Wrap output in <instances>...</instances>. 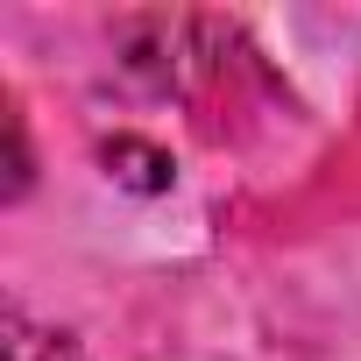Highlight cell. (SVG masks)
<instances>
[{"instance_id": "1", "label": "cell", "mask_w": 361, "mask_h": 361, "mask_svg": "<svg viewBox=\"0 0 361 361\" xmlns=\"http://www.w3.org/2000/svg\"><path fill=\"white\" fill-rule=\"evenodd\" d=\"M99 163H106V177H121L128 192H170V177H177V163L156 142H135V135H114L99 149Z\"/></svg>"}, {"instance_id": "2", "label": "cell", "mask_w": 361, "mask_h": 361, "mask_svg": "<svg viewBox=\"0 0 361 361\" xmlns=\"http://www.w3.org/2000/svg\"><path fill=\"white\" fill-rule=\"evenodd\" d=\"M8 361H85V347L71 333H43L22 312H8Z\"/></svg>"}]
</instances>
